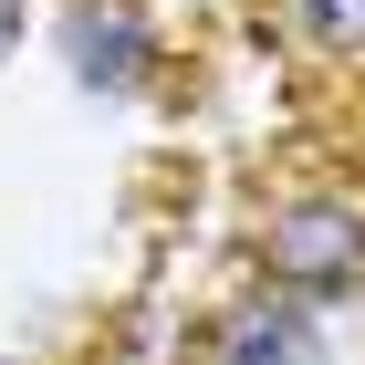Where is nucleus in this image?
<instances>
[{
    "instance_id": "nucleus-1",
    "label": "nucleus",
    "mask_w": 365,
    "mask_h": 365,
    "mask_svg": "<svg viewBox=\"0 0 365 365\" xmlns=\"http://www.w3.org/2000/svg\"><path fill=\"white\" fill-rule=\"evenodd\" d=\"M355 261H365V230L344 209L272 220V282H292V292H334V282H355Z\"/></svg>"
},
{
    "instance_id": "nucleus-2",
    "label": "nucleus",
    "mask_w": 365,
    "mask_h": 365,
    "mask_svg": "<svg viewBox=\"0 0 365 365\" xmlns=\"http://www.w3.org/2000/svg\"><path fill=\"white\" fill-rule=\"evenodd\" d=\"M73 73H84V84H136L146 73L136 0H73Z\"/></svg>"
},
{
    "instance_id": "nucleus-3",
    "label": "nucleus",
    "mask_w": 365,
    "mask_h": 365,
    "mask_svg": "<svg viewBox=\"0 0 365 365\" xmlns=\"http://www.w3.org/2000/svg\"><path fill=\"white\" fill-rule=\"evenodd\" d=\"M230 365H324V344H313V324L292 303H251L230 324Z\"/></svg>"
},
{
    "instance_id": "nucleus-4",
    "label": "nucleus",
    "mask_w": 365,
    "mask_h": 365,
    "mask_svg": "<svg viewBox=\"0 0 365 365\" xmlns=\"http://www.w3.org/2000/svg\"><path fill=\"white\" fill-rule=\"evenodd\" d=\"M282 21L303 31L313 53H355L365 42V0H282Z\"/></svg>"
},
{
    "instance_id": "nucleus-5",
    "label": "nucleus",
    "mask_w": 365,
    "mask_h": 365,
    "mask_svg": "<svg viewBox=\"0 0 365 365\" xmlns=\"http://www.w3.org/2000/svg\"><path fill=\"white\" fill-rule=\"evenodd\" d=\"M11 42H21V0H0V53H11Z\"/></svg>"
}]
</instances>
